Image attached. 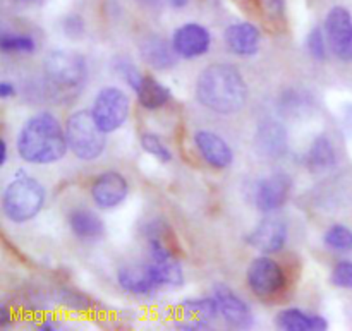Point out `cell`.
<instances>
[{"mask_svg": "<svg viewBox=\"0 0 352 331\" xmlns=\"http://www.w3.org/2000/svg\"><path fill=\"white\" fill-rule=\"evenodd\" d=\"M127 194H129V184L119 172H103L91 184V199L100 209L117 208L126 201Z\"/></svg>", "mask_w": 352, "mask_h": 331, "instance_id": "8fae6325", "label": "cell"}, {"mask_svg": "<svg viewBox=\"0 0 352 331\" xmlns=\"http://www.w3.org/2000/svg\"><path fill=\"white\" fill-rule=\"evenodd\" d=\"M323 242L332 251L349 253L352 251V230L346 225H332L323 236Z\"/></svg>", "mask_w": 352, "mask_h": 331, "instance_id": "d4e9b609", "label": "cell"}, {"mask_svg": "<svg viewBox=\"0 0 352 331\" xmlns=\"http://www.w3.org/2000/svg\"><path fill=\"white\" fill-rule=\"evenodd\" d=\"M248 95L246 81L232 64H210L196 81L198 102L220 115H232L243 110Z\"/></svg>", "mask_w": 352, "mask_h": 331, "instance_id": "6da1fadb", "label": "cell"}, {"mask_svg": "<svg viewBox=\"0 0 352 331\" xmlns=\"http://www.w3.org/2000/svg\"><path fill=\"white\" fill-rule=\"evenodd\" d=\"M47 192L33 177L14 179L2 194V212L12 223H26L43 209Z\"/></svg>", "mask_w": 352, "mask_h": 331, "instance_id": "277c9868", "label": "cell"}, {"mask_svg": "<svg viewBox=\"0 0 352 331\" xmlns=\"http://www.w3.org/2000/svg\"><path fill=\"white\" fill-rule=\"evenodd\" d=\"M217 304H219L220 316L229 326L237 330L250 328L253 325V312L251 308L227 285H217L213 290Z\"/></svg>", "mask_w": 352, "mask_h": 331, "instance_id": "5bb4252c", "label": "cell"}, {"mask_svg": "<svg viewBox=\"0 0 352 331\" xmlns=\"http://www.w3.org/2000/svg\"><path fill=\"white\" fill-rule=\"evenodd\" d=\"M62 26H64L65 36L69 38H79L82 33H85V21H82L79 16H76V14L65 17Z\"/></svg>", "mask_w": 352, "mask_h": 331, "instance_id": "4dcf8cb0", "label": "cell"}, {"mask_svg": "<svg viewBox=\"0 0 352 331\" xmlns=\"http://www.w3.org/2000/svg\"><path fill=\"white\" fill-rule=\"evenodd\" d=\"M16 95V88L14 84H10L9 81H2L0 82V98L2 100H9Z\"/></svg>", "mask_w": 352, "mask_h": 331, "instance_id": "d6a6232c", "label": "cell"}, {"mask_svg": "<svg viewBox=\"0 0 352 331\" xmlns=\"http://www.w3.org/2000/svg\"><path fill=\"white\" fill-rule=\"evenodd\" d=\"M277 326L285 331H325L329 321L320 315H311L298 308H287L278 312Z\"/></svg>", "mask_w": 352, "mask_h": 331, "instance_id": "ffe728a7", "label": "cell"}, {"mask_svg": "<svg viewBox=\"0 0 352 331\" xmlns=\"http://www.w3.org/2000/svg\"><path fill=\"white\" fill-rule=\"evenodd\" d=\"M165 2L170 7H174V9H182V7L188 5L189 0H165Z\"/></svg>", "mask_w": 352, "mask_h": 331, "instance_id": "8d00e7d4", "label": "cell"}, {"mask_svg": "<svg viewBox=\"0 0 352 331\" xmlns=\"http://www.w3.org/2000/svg\"><path fill=\"white\" fill-rule=\"evenodd\" d=\"M43 72L50 95L76 96L85 88L88 65L78 52L54 50L45 57Z\"/></svg>", "mask_w": 352, "mask_h": 331, "instance_id": "3957f363", "label": "cell"}, {"mask_svg": "<svg viewBox=\"0 0 352 331\" xmlns=\"http://www.w3.org/2000/svg\"><path fill=\"white\" fill-rule=\"evenodd\" d=\"M117 282H119V287L124 292L131 295H138V297L151 295L160 287L150 263L124 264L117 271Z\"/></svg>", "mask_w": 352, "mask_h": 331, "instance_id": "9a60e30c", "label": "cell"}, {"mask_svg": "<svg viewBox=\"0 0 352 331\" xmlns=\"http://www.w3.org/2000/svg\"><path fill=\"white\" fill-rule=\"evenodd\" d=\"M16 2H21V3H33V2H40V0H16Z\"/></svg>", "mask_w": 352, "mask_h": 331, "instance_id": "f35d334b", "label": "cell"}, {"mask_svg": "<svg viewBox=\"0 0 352 331\" xmlns=\"http://www.w3.org/2000/svg\"><path fill=\"white\" fill-rule=\"evenodd\" d=\"M7 143L6 139H2V150H0V167H3V165L7 163Z\"/></svg>", "mask_w": 352, "mask_h": 331, "instance_id": "74e56055", "label": "cell"}, {"mask_svg": "<svg viewBox=\"0 0 352 331\" xmlns=\"http://www.w3.org/2000/svg\"><path fill=\"white\" fill-rule=\"evenodd\" d=\"M177 328L191 331V330H210V321H203V319H189L186 323H177Z\"/></svg>", "mask_w": 352, "mask_h": 331, "instance_id": "1f68e13d", "label": "cell"}, {"mask_svg": "<svg viewBox=\"0 0 352 331\" xmlns=\"http://www.w3.org/2000/svg\"><path fill=\"white\" fill-rule=\"evenodd\" d=\"M141 58L146 62L150 67L157 71H168L175 65L179 55L175 54L174 45H168L167 41L157 34H150L140 43Z\"/></svg>", "mask_w": 352, "mask_h": 331, "instance_id": "d6986e66", "label": "cell"}, {"mask_svg": "<svg viewBox=\"0 0 352 331\" xmlns=\"http://www.w3.org/2000/svg\"><path fill=\"white\" fill-rule=\"evenodd\" d=\"M337 161L336 150H333V144L325 134L322 136H316L313 139L311 146H309L308 155H306V165H308L309 172L311 174H323V172L333 168Z\"/></svg>", "mask_w": 352, "mask_h": 331, "instance_id": "7402d4cb", "label": "cell"}, {"mask_svg": "<svg viewBox=\"0 0 352 331\" xmlns=\"http://www.w3.org/2000/svg\"><path fill=\"white\" fill-rule=\"evenodd\" d=\"M256 150L258 153L268 158H278L287 151V133L280 122L267 119L260 122L256 130Z\"/></svg>", "mask_w": 352, "mask_h": 331, "instance_id": "ac0fdd59", "label": "cell"}, {"mask_svg": "<svg viewBox=\"0 0 352 331\" xmlns=\"http://www.w3.org/2000/svg\"><path fill=\"white\" fill-rule=\"evenodd\" d=\"M10 321H12V316H10L9 308H7V306H2V308H0V326L6 328V326L10 325Z\"/></svg>", "mask_w": 352, "mask_h": 331, "instance_id": "836d02e7", "label": "cell"}, {"mask_svg": "<svg viewBox=\"0 0 352 331\" xmlns=\"http://www.w3.org/2000/svg\"><path fill=\"white\" fill-rule=\"evenodd\" d=\"M327 34L325 30L320 26H315L309 31L308 38H306V48H308L311 58H315L316 62H323L327 58Z\"/></svg>", "mask_w": 352, "mask_h": 331, "instance_id": "83f0119b", "label": "cell"}, {"mask_svg": "<svg viewBox=\"0 0 352 331\" xmlns=\"http://www.w3.org/2000/svg\"><path fill=\"white\" fill-rule=\"evenodd\" d=\"M332 284L340 288H352V261H340L333 268Z\"/></svg>", "mask_w": 352, "mask_h": 331, "instance_id": "f546056e", "label": "cell"}, {"mask_svg": "<svg viewBox=\"0 0 352 331\" xmlns=\"http://www.w3.org/2000/svg\"><path fill=\"white\" fill-rule=\"evenodd\" d=\"M136 2L140 3V5L146 7V9L157 10V9H160L162 5H164L165 0H136Z\"/></svg>", "mask_w": 352, "mask_h": 331, "instance_id": "e575fe53", "label": "cell"}, {"mask_svg": "<svg viewBox=\"0 0 352 331\" xmlns=\"http://www.w3.org/2000/svg\"><path fill=\"white\" fill-rule=\"evenodd\" d=\"M113 67H116L117 74H119L120 78H122L124 81H126L127 84L134 89V91L140 88V84L143 82L144 76H141V72L138 71V67L133 64V62L126 60V58H117Z\"/></svg>", "mask_w": 352, "mask_h": 331, "instance_id": "f1b7e54d", "label": "cell"}, {"mask_svg": "<svg viewBox=\"0 0 352 331\" xmlns=\"http://www.w3.org/2000/svg\"><path fill=\"white\" fill-rule=\"evenodd\" d=\"M292 189L291 175L285 172L268 175L267 179L260 182L254 196L256 208L263 213H272L275 209L282 208L287 203L289 194Z\"/></svg>", "mask_w": 352, "mask_h": 331, "instance_id": "4fadbf2b", "label": "cell"}, {"mask_svg": "<svg viewBox=\"0 0 352 331\" xmlns=\"http://www.w3.org/2000/svg\"><path fill=\"white\" fill-rule=\"evenodd\" d=\"M172 45H174V50L179 55V58L195 60V58L203 57L210 52V48H212V34L203 24H182L174 31Z\"/></svg>", "mask_w": 352, "mask_h": 331, "instance_id": "30bf717a", "label": "cell"}, {"mask_svg": "<svg viewBox=\"0 0 352 331\" xmlns=\"http://www.w3.org/2000/svg\"><path fill=\"white\" fill-rule=\"evenodd\" d=\"M67 150L65 129L57 117L48 112L28 119L17 136V153L26 163H55L65 157Z\"/></svg>", "mask_w": 352, "mask_h": 331, "instance_id": "7a4b0ae2", "label": "cell"}, {"mask_svg": "<svg viewBox=\"0 0 352 331\" xmlns=\"http://www.w3.org/2000/svg\"><path fill=\"white\" fill-rule=\"evenodd\" d=\"M192 139H195L198 153L201 155V158L210 167L223 170V168H229L232 165V148L220 134L213 133V130H198Z\"/></svg>", "mask_w": 352, "mask_h": 331, "instance_id": "2e32d148", "label": "cell"}, {"mask_svg": "<svg viewBox=\"0 0 352 331\" xmlns=\"http://www.w3.org/2000/svg\"><path fill=\"white\" fill-rule=\"evenodd\" d=\"M182 312L188 318L203 319V321H212L217 316H220L219 304L215 297L213 299H186L181 304Z\"/></svg>", "mask_w": 352, "mask_h": 331, "instance_id": "cb8c5ba5", "label": "cell"}, {"mask_svg": "<svg viewBox=\"0 0 352 331\" xmlns=\"http://www.w3.org/2000/svg\"><path fill=\"white\" fill-rule=\"evenodd\" d=\"M226 43L232 54L239 55V57H253L260 50V30L248 21L230 24L226 30Z\"/></svg>", "mask_w": 352, "mask_h": 331, "instance_id": "e0dca14e", "label": "cell"}, {"mask_svg": "<svg viewBox=\"0 0 352 331\" xmlns=\"http://www.w3.org/2000/svg\"><path fill=\"white\" fill-rule=\"evenodd\" d=\"M323 27L333 55L342 62H352V16L349 10L342 5L332 7Z\"/></svg>", "mask_w": 352, "mask_h": 331, "instance_id": "9c48e42d", "label": "cell"}, {"mask_svg": "<svg viewBox=\"0 0 352 331\" xmlns=\"http://www.w3.org/2000/svg\"><path fill=\"white\" fill-rule=\"evenodd\" d=\"M141 148L146 151L148 155L157 158L160 163H168L172 160V153L167 146L164 144V141L160 139V136L151 133L141 134Z\"/></svg>", "mask_w": 352, "mask_h": 331, "instance_id": "4316f807", "label": "cell"}, {"mask_svg": "<svg viewBox=\"0 0 352 331\" xmlns=\"http://www.w3.org/2000/svg\"><path fill=\"white\" fill-rule=\"evenodd\" d=\"M138 100H140L141 105L148 110H157L162 109L164 105H167L168 100H170V89L165 88L162 82H158L157 79L151 78V76H144L143 82L140 84V88L136 89Z\"/></svg>", "mask_w": 352, "mask_h": 331, "instance_id": "603a6c76", "label": "cell"}, {"mask_svg": "<svg viewBox=\"0 0 352 331\" xmlns=\"http://www.w3.org/2000/svg\"><path fill=\"white\" fill-rule=\"evenodd\" d=\"M162 227L150 225L146 230L150 266L160 287H181L184 284V270L179 258L172 253L167 242L162 239Z\"/></svg>", "mask_w": 352, "mask_h": 331, "instance_id": "8992f818", "label": "cell"}, {"mask_svg": "<svg viewBox=\"0 0 352 331\" xmlns=\"http://www.w3.org/2000/svg\"><path fill=\"white\" fill-rule=\"evenodd\" d=\"M69 227L81 240H98L105 233L103 220L95 212L86 208L72 209L69 215Z\"/></svg>", "mask_w": 352, "mask_h": 331, "instance_id": "44dd1931", "label": "cell"}, {"mask_svg": "<svg viewBox=\"0 0 352 331\" xmlns=\"http://www.w3.org/2000/svg\"><path fill=\"white\" fill-rule=\"evenodd\" d=\"M289 227L282 218H265L248 233L246 240L253 249L263 254H275L284 249Z\"/></svg>", "mask_w": 352, "mask_h": 331, "instance_id": "7c38bea8", "label": "cell"}, {"mask_svg": "<svg viewBox=\"0 0 352 331\" xmlns=\"http://www.w3.org/2000/svg\"><path fill=\"white\" fill-rule=\"evenodd\" d=\"M0 47H2L3 52H12V54H31L36 48V43H34L33 36H30V34L2 33Z\"/></svg>", "mask_w": 352, "mask_h": 331, "instance_id": "484cf974", "label": "cell"}, {"mask_svg": "<svg viewBox=\"0 0 352 331\" xmlns=\"http://www.w3.org/2000/svg\"><path fill=\"white\" fill-rule=\"evenodd\" d=\"M107 133L100 129L91 110H79L65 122V136L71 153L82 161H93L105 151Z\"/></svg>", "mask_w": 352, "mask_h": 331, "instance_id": "5b68a950", "label": "cell"}, {"mask_svg": "<svg viewBox=\"0 0 352 331\" xmlns=\"http://www.w3.org/2000/svg\"><path fill=\"white\" fill-rule=\"evenodd\" d=\"M40 330H47V331H54V330H58L60 328V323L55 321V319H47V321L40 323V326H38Z\"/></svg>", "mask_w": 352, "mask_h": 331, "instance_id": "d590c367", "label": "cell"}, {"mask_svg": "<svg viewBox=\"0 0 352 331\" xmlns=\"http://www.w3.org/2000/svg\"><path fill=\"white\" fill-rule=\"evenodd\" d=\"M131 103L126 93L113 86L100 89L91 105V115L103 133L119 130L129 119Z\"/></svg>", "mask_w": 352, "mask_h": 331, "instance_id": "52a82bcc", "label": "cell"}, {"mask_svg": "<svg viewBox=\"0 0 352 331\" xmlns=\"http://www.w3.org/2000/svg\"><path fill=\"white\" fill-rule=\"evenodd\" d=\"M246 282L256 297L270 301L284 292L287 278L277 261L268 256H260L251 261L246 271Z\"/></svg>", "mask_w": 352, "mask_h": 331, "instance_id": "ba28073f", "label": "cell"}]
</instances>
